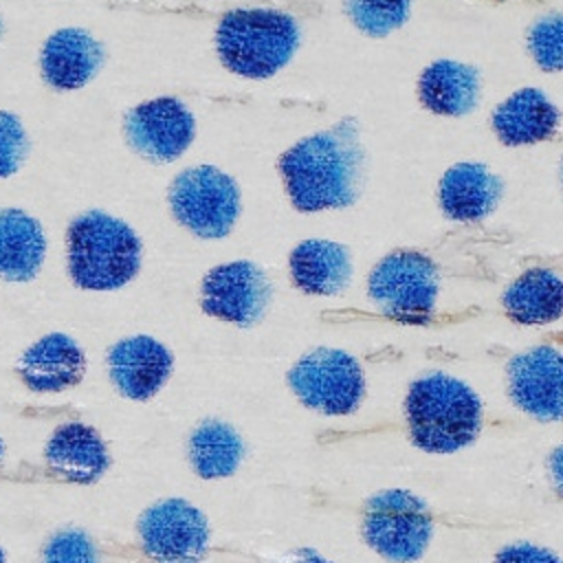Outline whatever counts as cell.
I'll use <instances>...</instances> for the list:
<instances>
[{
  "mask_svg": "<svg viewBox=\"0 0 563 563\" xmlns=\"http://www.w3.org/2000/svg\"><path fill=\"white\" fill-rule=\"evenodd\" d=\"M345 18L367 37H387L407 24L411 0H343Z\"/></svg>",
  "mask_w": 563,
  "mask_h": 563,
  "instance_id": "obj_24",
  "label": "cell"
},
{
  "mask_svg": "<svg viewBox=\"0 0 563 563\" xmlns=\"http://www.w3.org/2000/svg\"><path fill=\"white\" fill-rule=\"evenodd\" d=\"M275 563H336L332 559H325L323 554H319L317 550L312 548H297L292 552H288L286 556H282L279 561Z\"/></svg>",
  "mask_w": 563,
  "mask_h": 563,
  "instance_id": "obj_30",
  "label": "cell"
},
{
  "mask_svg": "<svg viewBox=\"0 0 563 563\" xmlns=\"http://www.w3.org/2000/svg\"><path fill=\"white\" fill-rule=\"evenodd\" d=\"M0 563H4V552L0 550Z\"/></svg>",
  "mask_w": 563,
  "mask_h": 563,
  "instance_id": "obj_34",
  "label": "cell"
},
{
  "mask_svg": "<svg viewBox=\"0 0 563 563\" xmlns=\"http://www.w3.org/2000/svg\"><path fill=\"white\" fill-rule=\"evenodd\" d=\"M299 44V22L284 9H233L216 26V53L222 66L244 79L275 77L295 59Z\"/></svg>",
  "mask_w": 563,
  "mask_h": 563,
  "instance_id": "obj_3",
  "label": "cell"
},
{
  "mask_svg": "<svg viewBox=\"0 0 563 563\" xmlns=\"http://www.w3.org/2000/svg\"><path fill=\"white\" fill-rule=\"evenodd\" d=\"M2 457H4V446H2V442H0V462H2Z\"/></svg>",
  "mask_w": 563,
  "mask_h": 563,
  "instance_id": "obj_32",
  "label": "cell"
},
{
  "mask_svg": "<svg viewBox=\"0 0 563 563\" xmlns=\"http://www.w3.org/2000/svg\"><path fill=\"white\" fill-rule=\"evenodd\" d=\"M499 308L517 325H550L563 319V277L545 266L519 273L501 292Z\"/></svg>",
  "mask_w": 563,
  "mask_h": 563,
  "instance_id": "obj_18",
  "label": "cell"
},
{
  "mask_svg": "<svg viewBox=\"0 0 563 563\" xmlns=\"http://www.w3.org/2000/svg\"><path fill=\"white\" fill-rule=\"evenodd\" d=\"M559 176H561V187H563V156H561V163H559Z\"/></svg>",
  "mask_w": 563,
  "mask_h": 563,
  "instance_id": "obj_31",
  "label": "cell"
},
{
  "mask_svg": "<svg viewBox=\"0 0 563 563\" xmlns=\"http://www.w3.org/2000/svg\"><path fill=\"white\" fill-rule=\"evenodd\" d=\"M418 103L446 119L471 114L479 106L482 73L477 66L457 59H435L427 64L416 81Z\"/></svg>",
  "mask_w": 563,
  "mask_h": 563,
  "instance_id": "obj_15",
  "label": "cell"
},
{
  "mask_svg": "<svg viewBox=\"0 0 563 563\" xmlns=\"http://www.w3.org/2000/svg\"><path fill=\"white\" fill-rule=\"evenodd\" d=\"M139 537L156 563H202L209 550L207 517L185 499L150 506L139 519Z\"/></svg>",
  "mask_w": 563,
  "mask_h": 563,
  "instance_id": "obj_10",
  "label": "cell"
},
{
  "mask_svg": "<svg viewBox=\"0 0 563 563\" xmlns=\"http://www.w3.org/2000/svg\"><path fill=\"white\" fill-rule=\"evenodd\" d=\"M493 563H563V559L556 556L545 545L530 543V541H517V543H508L506 548H501L495 554Z\"/></svg>",
  "mask_w": 563,
  "mask_h": 563,
  "instance_id": "obj_28",
  "label": "cell"
},
{
  "mask_svg": "<svg viewBox=\"0 0 563 563\" xmlns=\"http://www.w3.org/2000/svg\"><path fill=\"white\" fill-rule=\"evenodd\" d=\"M86 356L66 334L53 332L33 343L18 363L22 383L33 391H62L81 380Z\"/></svg>",
  "mask_w": 563,
  "mask_h": 563,
  "instance_id": "obj_19",
  "label": "cell"
},
{
  "mask_svg": "<svg viewBox=\"0 0 563 563\" xmlns=\"http://www.w3.org/2000/svg\"><path fill=\"white\" fill-rule=\"evenodd\" d=\"M174 218L202 240H220L231 233L240 218V187L227 172L198 165L180 172L169 187Z\"/></svg>",
  "mask_w": 563,
  "mask_h": 563,
  "instance_id": "obj_8",
  "label": "cell"
},
{
  "mask_svg": "<svg viewBox=\"0 0 563 563\" xmlns=\"http://www.w3.org/2000/svg\"><path fill=\"white\" fill-rule=\"evenodd\" d=\"M508 398L515 409L539 422L563 420V352L532 345L506 363Z\"/></svg>",
  "mask_w": 563,
  "mask_h": 563,
  "instance_id": "obj_11",
  "label": "cell"
},
{
  "mask_svg": "<svg viewBox=\"0 0 563 563\" xmlns=\"http://www.w3.org/2000/svg\"><path fill=\"white\" fill-rule=\"evenodd\" d=\"M103 62L101 44L84 29L53 33L42 51V75L57 90H75L88 84Z\"/></svg>",
  "mask_w": 563,
  "mask_h": 563,
  "instance_id": "obj_20",
  "label": "cell"
},
{
  "mask_svg": "<svg viewBox=\"0 0 563 563\" xmlns=\"http://www.w3.org/2000/svg\"><path fill=\"white\" fill-rule=\"evenodd\" d=\"M358 517L363 541L389 563L420 561L438 523L431 506L405 488L369 495L361 504Z\"/></svg>",
  "mask_w": 563,
  "mask_h": 563,
  "instance_id": "obj_5",
  "label": "cell"
},
{
  "mask_svg": "<svg viewBox=\"0 0 563 563\" xmlns=\"http://www.w3.org/2000/svg\"><path fill=\"white\" fill-rule=\"evenodd\" d=\"M545 475L556 499L563 501V444L554 446L545 460Z\"/></svg>",
  "mask_w": 563,
  "mask_h": 563,
  "instance_id": "obj_29",
  "label": "cell"
},
{
  "mask_svg": "<svg viewBox=\"0 0 563 563\" xmlns=\"http://www.w3.org/2000/svg\"><path fill=\"white\" fill-rule=\"evenodd\" d=\"M242 435L224 420H202L189 435V462L198 477L222 479L233 475L244 460Z\"/></svg>",
  "mask_w": 563,
  "mask_h": 563,
  "instance_id": "obj_23",
  "label": "cell"
},
{
  "mask_svg": "<svg viewBox=\"0 0 563 563\" xmlns=\"http://www.w3.org/2000/svg\"><path fill=\"white\" fill-rule=\"evenodd\" d=\"M46 464L62 479L90 484L106 473L110 457L92 427L68 422L57 427L51 435L46 444Z\"/></svg>",
  "mask_w": 563,
  "mask_h": 563,
  "instance_id": "obj_21",
  "label": "cell"
},
{
  "mask_svg": "<svg viewBox=\"0 0 563 563\" xmlns=\"http://www.w3.org/2000/svg\"><path fill=\"white\" fill-rule=\"evenodd\" d=\"M405 431L424 453L446 455L471 446L484 427V402L462 378L444 372L409 383L402 402Z\"/></svg>",
  "mask_w": 563,
  "mask_h": 563,
  "instance_id": "obj_2",
  "label": "cell"
},
{
  "mask_svg": "<svg viewBox=\"0 0 563 563\" xmlns=\"http://www.w3.org/2000/svg\"><path fill=\"white\" fill-rule=\"evenodd\" d=\"M44 563H97V548L84 530L66 528L44 545Z\"/></svg>",
  "mask_w": 563,
  "mask_h": 563,
  "instance_id": "obj_26",
  "label": "cell"
},
{
  "mask_svg": "<svg viewBox=\"0 0 563 563\" xmlns=\"http://www.w3.org/2000/svg\"><path fill=\"white\" fill-rule=\"evenodd\" d=\"M490 130L506 147L552 143L561 136V110L541 88L523 86L495 106Z\"/></svg>",
  "mask_w": 563,
  "mask_h": 563,
  "instance_id": "obj_13",
  "label": "cell"
},
{
  "mask_svg": "<svg viewBox=\"0 0 563 563\" xmlns=\"http://www.w3.org/2000/svg\"><path fill=\"white\" fill-rule=\"evenodd\" d=\"M504 198V180L486 163L460 161L438 183V207L451 222L475 224L493 216Z\"/></svg>",
  "mask_w": 563,
  "mask_h": 563,
  "instance_id": "obj_14",
  "label": "cell"
},
{
  "mask_svg": "<svg viewBox=\"0 0 563 563\" xmlns=\"http://www.w3.org/2000/svg\"><path fill=\"white\" fill-rule=\"evenodd\" d=\"M125 136L145 158L169 163L191 145L196 136V119L183 101L161 97L128 112Z\"/></svg>",
  "mask_w": 563,
  "mask_h": 563,
  "instance_id": "obj_12",
  "label": "cell"
},
{
  "mask_svg": "<svg viewBox=\"0 0 563 563\" xmlns=\"http://www.w3.org/2000/svg\"><path fill=\"white\" fill-rule=\"evenodd\" d=\"M295 398L310 411L345 418L361 409L367 378L361 361L341 347H312L286 374Z\"/></svg>",
  "mask_w": 563,
  "mask_h": 563,
  "instance_id": "obj_6",
  "label": "cell"
},
{
  "mask_svg": "<svg viewBox=\"0 0 563 563\" xmlns=\"http://www.w3.org/2000/svg\"><path fill=\"white\" fill-rule=\"evenodd\" d=\"M68 273L79 288L114 290L128 284L141 266V242L119 218L88 211L75 218L66 233Z\"/></svg>",
  "mask_w": 563,
  "mask_h": 563,
  "instance_id": "obj_4",
  "label": "cell"
},
{
  "mask_svg": "<svg viewBox=\"0 0 563 563\" xmlns=\"http://www.w3.org/2000/svg\"><path fill=\"white\" fill-rule=\"evenodd\" d=\"M288 273L299 292L310 297H334L352 282V255L345 244L334 240H301L288 253Z\"/></svg>",
  "mask_w": 563,
  "mask_h": 563,
  "instance_id": "obj_17",
  "label": "cell"
},
{
  "mask_svg": "<svg viewBox=\"0 0 563 563\" xmlns=\"http://www.w3.org/2000/svg\"><path fill=\"white\" fill-rule=\"evenodd\" d=\"M526 48L543 73H563V13L539 15L526 31Z\"/></svg>",
  "mask_w": 563,
  "mask_h": 563,
  "instance_id": "obj_25",
  "label": "cell"
},
{
  "mask_svg": "<svg viewBox=\"0 0 563 563\" xmlns=\"http://www.w3.org/2000/svg\"><path fill=\"white\" fill-rule=\"evenodd\" d=\"M172 352L147 334H136L119 341L108 356L114 387L132 398H152L172 374Z\"/></svg>",
  "mask_w": 563,
  "mask_h": 563,
  "instance_id": "obj_16",
  "label": "cell"
},
{
  "mask_svg": "<svg viewBox=\"0 0 563 563\" xmlns=\"http://www.w3.org/2000/svg\"><path fill=\"white\" fill-rule=\"evenodd\" d=\"M277 172L290 207L321 213L352 207L363 189L365 147L354 117L301 136L277 158Z\"/></svg>",
  "mask_w": 563,
  "mask_h": 563,
  "instance_id": "obj_1",
  "label": "cell"
},
{
  "mask_svg": "<svg viewBox=\"0 0 563 563\" xmlns=\"http://www.w3.org/2000/svg\"><path fill=\"white\" fill-rule=\"evenodd\" d=\"M497 2H526V0H497Z\"/></svg>",
  "mask_w": 563,
  "mask_h": 563,
  "instance_id": "obj_33",
  "label": "cell"
},
{
  "mask_svg": "<svg viewBox=\"0 0 563 563\" xmlns=\"http://www.w3.org/2000/svg\"><path fill=\"white\" fill-rule=\"evenodd\" d=\"M29 152V139L20 119L11 112H0V178L18 172Z\"/></svg>",
  "mask_w": 563,
  "mask_h": 563,
  "instance_id": "obj_27",
  "label": "cell"
},
{
  "mask_svg": "<svg viewBox=\"0 0 563 563\" xmlns=\"http://www.w3.org/2000/svg\"><path fill=\"white\" fill-rule=\"evenodd\" d=\"M367 297L391 319H429L440 297L438 262L422 249H394L372 266L367 275Z\"/></svg>",
  "mask_w": 563,
  "mask_h": 563,
  "instance_id": "obj_7",
  "label": "cell"
},
{
  "mask_svg": "<svg viewBox=\"0 0 563 563\" xmlns=\"http://www.w3.org/2000/svg\"><path fill=\"white\" fill-rule=\"evenodd\" d=\"M46 240L35 218L20 209L0 211V277L29 282L40 273Z\"/></svg>",
  "mask_w": 563,
  "mask_h": 563,
  "instance_id": "obj_22",
  "label": "cell"
},
{
  "mask_svg": "<svg viewBox=\"0 0 563 563\" xmlns=\"http://www.w3.org/2000/svg\"><path fill=\"white\" fill-rule=\"evenodd\" d=\"M271 301L273 284L266 271L251 260H233L213 266L200 286L202 310L238 328L260 323Z\"/></svg>",
  "mask_w": 563,
  "mask_h": 563,
  "instance_id": "obj_9",
  "label": "cell"
}]
</instances>
